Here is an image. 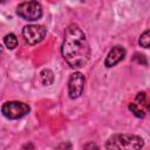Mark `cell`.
I'll return each instance as SVG.
<instances>
[{"mask_svg":"<svg viewBox=\"0 0 150 150\" xmlns=\"http://www.w3.org/2000/svg\"><path fill=\"white\" fill-rule=\"evenodd\" d=\"M47 34V28L42 25H27L22 28V36L26 43L36 45L41 42Z\"/></svg>","mask_w":150,"mask_h":150,"instance_id":"obj_5","label":"cell"},{"mask_svg":"<svg viewBox=\"0 0 150 150\" xmlns=\"http://www.w3.org/2000/svg\"><path fill=\"white\" fill-rule=\"evenodd\" d=\"M129 110H130V111H131L136 117L143 118V117L145 116L144 111H143V110H141V109H138V108H137V105H136L135 103H130V104H129Z\"/></svg>","mask_w":150,"mask_h":150,"instance_id":"obj_11","label":"cell"},{"mask_svg":"<svg viewBox=\"0 0 150 150\" xmlns=\"http://www.w3.org/2000/svg\"><path fill=\"white\" fill-rule=\"evenodd\" d=\"M134 61H137V62L141 63V64H146V63H148L145 56H144L143 54H138V53H136V54L134 55Z\"/></svg>","mask_w":150,"mask_h":150,"instance_id":"obj_13","label":"cell"},{"mask_svg":"<svg viewBox=\"0 0 150 150\" xmlns=\"http://www.w3.org/2000/svg\"><path fill=\"white\" fill-rule=\"evenodd\" d=\"M144 142L137 135L131 134H115L105 142L108 150H141Z\"/></svg>","mask_w":150,"mask_h":150,"instance_id":"obj_2","label":"cell"},{"mask_svg":"<svg viewBox=\"0 0 150 150\" xmlns=\"http://www.w3.org/2000/svg\"><path fill=\"white\" fill-rule=\"evenodd\" d=\"M61 53L71 68H82L90 57V47L84 32L75 23L69 25L64 32Z\"/></svg>","mask_w":150,"mask_h":150,"instance_id":"obj_1","label":"cell"},{"mask_svg":"<svg viewBox=\"0 0 150 150\" xmlns=\"http://www.w3.org/2000/svg\"><path fill=\"white\" fill-rule=\"evenodd\" d=\"M84 88V76L80 71H75L70 75L69 81H68V94L69 97L75 100L80 97L83 93Z\"/></svg>","mask_w":150,"mask_h":150,"instance_id":"obj_6","label":"cell"},{"mask_svg":"<svg viewBox=\"0 0 150 150\" xmlns=\"http://www.w3.org/2000/svg\"><path fill=\"white\" fill-rule=\"evenodd\" d=\"M138 43L143 48H150V29H146L141 34Z\"/></svg>","mask_w":150,"mask_h":150,"instance_id":"obj_10","label":"cell"},{"mask_svg":"<svg viewBox=\"0 0 150 150\" xmlns=\"http://www.w3.org/2000/svg\"><path fill=\"white\" fill-rule=\"evenodd\" d=\"M4 43L8 49H14L18 46V39L13 33H9L4 38Z\"/></svg>","mask_w":150,"mask_h":150,"instance_id":"obj_9","label":"cell"},{"mask_svg":"<svg viewBox=\"0 0 150 150\" xmlns=\"http://www.w3.org/2000/svg\"><path fill=\"white\" fill-rule=\"evenodd\" d=\"M40 81L43 86H50L54 81V73L48 69V68H45L43 70H41L40 73Z\"/></svg>","mask_w":150,"mask_h":150,"instance_id":"obj_8","label":"cell"},{"mask_svg":"<svg viewBox=\"0 0 150 150\" xmlns=\"http://www.w3.org/2000/svg\"><path fill=\"white\" fill-rule=\"evenodd\" d=\"M30 108L28 104L19 101H11V102H5L1 107V111L5 117L9 120H18L23 117L29 112Z\"/></svg>","mask_w":150,"mask_h":150,"instance_id":"obj_4","label":"cell"},{"mask_svg":"<svg viewBox=\"0 0 150 150\" xmlns=\"http://www.w3.org/2000/svg\"><path fill=\"white\" fill-rule=\"evenodd\" d=\"M135 100H136V102H137V103H141V104H143V105H145V107L148 108L149 102L146 101V95H145V93H143V91L138 93V94L136 95Z\"/></svg>","mask_w":150,"mask_h":150,"instance_id":"obj_12","label":"cell"},{"mask_svg":"<svg viewBox=\"0 0 150 150\" xmlns=\"http://www.w3.org/2000/svg\"><path fill=\"white\" fill-rule=\"evenodd\" d=\"M16 14L27 21H35L42 16V6L38 1H25L16 7Z\"/></svg>","mask_w":150,"mask_h":150,"instance_id":"obj_3","label":"cell"},{"mask_svg":"<svg viewBox=\"0 0 150 150\" xmlns=\"http://www.w3.org/2000/svg\"><path fill=\"white\" fill-rule=\"evenodd\" d=\"M124 56H125V49L121 46H115L108 53V55L104 60V66L107 68H111V67L116 66L120 61H122L124 59Z\"/></svg>","mask_w":150,"mask_h":150,"instance_id":"obj_7","label":"cell"}]
</instances>
